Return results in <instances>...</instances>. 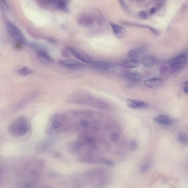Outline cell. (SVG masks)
<instances>
[{"label":"cell","instance_id":"35","mask_svg":"<svg viewBox=\"0 0 188 188\" xmlns=\"http://www.w3.org/2000/svg\"><path fill=\"white\" fill-rule=\"evenodd\" d=\"M119 1L120 5L122 6V8H124L125 9H127V6H126V5L125 3L124 0H119Z\"/></svg>","mask_w":188,"mask_h":188},{"label":"cell","instance_id":"11","mask_svg":"<svg viewBox=\"0 0 188 188\" xmlns=\"http://www.w3.org/2000/svg\"><path fill=\"white\" fill-rule=\"evenodd\" d=\"M37 55L38 59L44 64H54V59L51 57L45 50L41 49L37 51Z\"/></svg>","mask_w":188,"mask_h":188},{"label":"cell","instance_id":"4","mask_svg":"<svg viewBox=\"0 0 188 188\" xmlns=\"http://www.w3.org/2000/svg\"><path fill=\"white\" fill-rule=\"evenodd\" d=\"M30 131V125L27 119L24 117L17 118L8 127V132L16 138L26 136Z\"/></svg>","mask_w":188,"mask_h":188},{"label":"cell","instance_id":"3","mask_svg":"<svg viewBox=\"0 0 188 188\" xmlns=\"http://www.w3.org/2000/svg\"><path fill=\"white\" fill-rule=\"evenodd\" d=\"M70 128V120L68 114L56 113L50 116L46 133L49 135H55Z\"/></svg>","mask_w":188,"mask_h":188},{"label":"cell","instance_id":"1","mask_svg":"<svg viewBox=\"0 0 188 188\" xmlns=\"http://www.w3.org/2000/svg\"><path fill=\"white\" fill-rule=\"evenodd\" d=\"M71 128L81 134H95L100 128V119L98 114L89 111H73L68 114Z\"/></svg>","mask_w":188,"mask_h":188},{"label":"cell","instance_id":"2","mask_svg":"<svg viewBox=\"0 0 188 188\" xmlns=\"http://www.w3.org/2000/svg\"><path fill=\"white\" fill-rule=\"evenodd\" d=\"M67 101L70 104L93 107L103 110L109 109L110 107L101 98L83 91H77L71 94Z\"/></svg>","mask_w":188,"mask_h":188},{"label":"cell","instance_id":"16","mask_svg":"<svg viewBox=\"0 0 188 188\" xmlns=\"http://www.w3.org/2000/svg\"><path fill=\"white\" fill-rule=\"evenodd\" d=\"M123 76L127 79L131 80L132 82H140L142 80V77L141 73L137 72H129L125 73Z\"/></svg>","mask_w":188,"mask_h":188},{"label":"cell","instance_id":"28","mask_svg":"<svg viewBox=\"0 0 188 188\" xmlns=\"http://www.w3.org/2000/svg\"><path fill=\"white\" fill-rule=\"evenodd\" d=\"M151 165L149 162L146 163V164H145L144 165H143L141 167V168L140 172L141 173H145L147 172L150 170V168H151Z\"/></svg>","mask_w":188,"mask_h":188},{"label":"cell","instance_id":"15","mask_svg":"<svg viewBox=\"0 0 188 188\" xmlns=\"http://www.w3.org/2000/svg\"><path fill=\"white\" fill-rule=\"evenodd\" d=\"M141 63L143 66L147 68H151L154 67L157 63L156 58L152 55H146L143 57Z\"/></svg>","mask_w":188,"mask_h":188},{"label":"cell","instance_id":"34","mask_svg":"<svg viewBox=\"0 0 188 188\" xmlns=\"http://www.w3.org/2000/svg\"><path fill=\"white\" fill-rule=\"evenodd\" d=\"M183 91L184 93L188 94V82H186L184 84Z\"/></svg>","mask_w":188,"mask_h":188},{"label":"cell","instance_id":"8","mask_svg":"<svg viewBox=\"0 0 188 188\" xmlns=\"http://www.w3.org/2000/svg\"><path fill=\"white\" fill-rule=\"evenodd\" d=\"M77 22L84 27H91L97 22H101L98 16H93L87 14H82L77 18Z\"/></svg>","mask_w":188,"mask_h":188},{"label":"cell","instance_id":"7","mask_svg":"<svg viewBox=\"0 0 188 188\" xmlns=\"http://www.w3.org/2000/svg\"><path fill=\"white\" fill-rule=\"evenodd\" d=\"M187 60V57L185 54H180L177 57L171 59L168 64L170 66V69L172 72H177L181 69Z\"/></svg>","mask_w":188,"mask_h":188},{"label":"cell","instance_id":"10","mask_svg":"<svg viewBox=\"0 0 188 188\" xmlns=\"http://www.w3.org/2000/svg\"><path fill=\"white\" fill-rule=\"evenodd\" d=\"M153 120L155 123L162 125H170L174 123L172 118L165 114H161L154 117Z\"/></svg>","mask_w":188,"mask_h":188},{"label":"cell","instance_id":"33","mask_svg":"<svg viewBox=\"0 0 188 188\" xmlns=\"http://www.w3.org/2000/svg\"><path fill=\"white\" fill-rule=\"evenodd\" d=\"M1 6L3 7V9L7 11L9 9V7H8V5L7 4V2L6 0H1Z\"/></svg>","mask_w":188,"mask_h":188},{"label":"cell","instance_id":"14","mask_svg":"<svg viewBox=\"0 0 188 188\" xmlns=\"http://www.w3.org/2000/svg\"><path fill=\"white\" fill-rule=\"evenodd\" d=\"M162 79L159 78H152L146 80L144 85L148 88H156L161 86L162 84Z\"/></svg>","mask_w":188,"mask_h":188},{"label":"cell","instance_id":"31","mask_svg":"<svg viewBox=\"0 0 188 188\" xmlns=\"http://www.w3.org/2000/svg\"><path fill=\"white\" fill-rule=\"evenodd\" d=\"M137 144L136 141H132L130 143V149L132 151H134L137 149Z\"/></svg>","mask_w":188,"mask_h":188},{"label":"cell","instance_id":"17","mask_svg":"<svg viewBox=\"0 0 188 188\" xmlns=\"http://www.w3.org/2000/svg\"><path fill=\"white\" fill-rule=\"evenodd\" d=\"M59 64L62 67L67 68H75L82 65V64L75 59H66L61 60L59 61Z\"/></svg>","mask_w":188,"mask_h":188},{"label":"cell","instance_id":"12","mask_svg":"<svg viewBox=\"0 0 188 188\" xmlns=\"http://www.w3.org/2000/svg\"><path fill=\"white\" fill-rule=\"evenodd\" d=\"M38 95V93L34 92V93H32L31 94L28 95L26 98L21 100L20 102H18V104H16V106L14 107V110H18L19 109L22 108L23 106H24L26 104L34 100L35 99H36Z\"/></svg>","mask_w":188,"mask_h":188},{"label":"cell","instance_id":"9","mask_svg":"<svg viewBox=\"0 0 188 188\" xmlns=\"http://www.w3.org/2000/svg\"><path fill=\"white\" fill-rule=\"evenodd\" d=\"M126 102L127 106L130 109H146L148 107V104L147 103L138 100L127 99Z\"/></svg>","mask_w":188,"mask_h":188},{"label":"cell","instance_id":"30","mask_svg":"<svg viewBox=\"0 0 188 188\" xmlns=\"http://www.w3.org/2000/svg\"><path fill=\"white\" fill-rule=\"evenodd\" d=\"M110 138L113 141H116L119 138V134L116 131H113L110 134Z\"/></svg>","mask_w":188,"mask_h":188},{"label":"cell","instance_id":"20","mask_svg":"<svg viewBox=\"0 0 188 188\" xmlns=\"http://www.w3.org/2000/svg\"><path fill=\"white\" fill-rule=\"evenodd\" d=\"M53 143H54V140L51 139H46V140H45L43 141L42 142H41L37 146L36 149L39 152H43L50 147V146H51Z\"/></svg>","mask_w":188,"mask_h":188},{"label":"cell","instance_id":"21","mask_svg":"<svg viewBox=\"0 0 188 188\" xmlns=\"http://www.w3.org/2000/svg\"><path fill=\"white\" fill-rule=\"evenodd\" d=\"M92 64L95 67L100 68L102 69H105V70L113 68L114 66H115V64H113L107 62L102 61L93 62V64Z\"/></svg>","mask_w":188,"mask_h":188},{"label":"cell","instance_id":"24","mask_svg":"<svg viewBox=\"0 0 188 188\" xmlns=\"http://www.w3.org/2000/svg\"><path fill=\"white\" fill-rule=\"evenodd\" d=\"M178 140L182 145H186L188 144V135L187 134L180 132L178 134Z\"/></svg>","mask_w":188,"mask_h":188},{"label":"cell","instance_id":"5","mask_svg":"<svg viewBox=\"0 0 188 188\" xmlns=\"http://www.w3.org/2000/svg\"><path fill=\"white\" fill-rule=\"evenodd\" d=\"M7 31L12 38L17 43L24 44L26 43V39L23 33L18 28L12 23L8 22L6 24Z\"/></svg>","mask_w":188,"mask_h":188},{"label":"cell","instance_id":"25","mask_svg":"<svg viewBox=\"0 0 188 188\" xmlns=\"http://www.w3.org/2000/svg\"><path fill=\"white\" fill-rule=\"evenodd\" d=\"M83 145V144L80 141L74 142L71 144V150L73 152H78L81 149Z\"/></svg>","mask_w":188,"mask_h":188},{"label":"cell","instance_id":"37","mask_svg":"<svg viewBox=\"0 0 188 188\" xmlns=\"http://www.w3.org/2000/svg\"><path fill=\"white\" fill-rule=\"evenodd\" d=\"M50 1H51V3H56V4L57 2V1L58 0H49Z\"/></svg>","mask_w":188,"mask_h":188},{"label":"cell","instance_id":"6","mask_svg":"<svg viewBox=\"0 0 188 188\" xmlns=\"http://www.w3.org/2000/svg\"><path fill=\"white\" fill-rule=\"evenodd\" d=\"M66 49L73 56L76 57L77 59H79L82 62L88 64H93V61L89 54H87L85 52L81 50L77 49L76 48H73L71 46H67Z\"/></svg>","mask_w":188,"mask_h":188},{"label":"cell","instance_id":"38","mask_svg":"<svg viewBox=\"0 0 188 188\" xmlns=\"http://www.w3.org/2000/svg\"><path fill=\"white\" fill-rule=\"evenodd\" d=\"M51 188V187H50V186H46V187H45V188Z\"/></svg>","mask_w":188,"mask_h":188},{"label":"cell","instance_id":"23","mask_svg":"<svg viewBox=\"0 0 188 188\" xmlns=\"http://www.w3.org/2000/svg\"><path fill=\"white\" fill-rule=\"evenodd\" d=\"M126 24H129L130 25H132L134 27H136L139 28H147L148 29L150 30L151 32L153 33V34L156 35V36H158L160 34V32L157 29L154 28L152 27H150L149 25H143V24H136V23H126Z\"/></svg>","mask_w":188,"mask_h":188},{"label":"cell","instance_id":"29","mask_svg":"<svg viewBox=\"0 0 188 188\" xmlns=\"http://www.w3.org/2000/svg\"><path fill=\"white\" fill-rule=\"evenodd\" d=\"M169 70H170V66L168 64H163L159 68V70L161 73H165L168 72Z\"/></svg>","mask_w":188,"mask_h":188},{"label":"cell","instance_id":"19","mask_svg":"<svg viewBox=\"0 0 188 188\" xmlns=\"http://www.w3.org/2000/svg\"><path fill=\"white\" fill-rule=\"evenodd\" d=\"M144 51V48H134L132 50H130L127 53V56L130 59H137L140 56L141 54Z\"/></svg>","mask_w":188,"mask_h":188},{"label":"cell","instance_id":"36","mask_svg":"<svg viewBox=\"0 0 188 188\" xmlns=\"http://www.w3.org/2000/svg\"><path fill=\"white\" fill-rule=\"evenodd\" d=\"M156 11V9L155 8H152V9L150 11V13L151 14H153Z\"/></svg>","mask_w":188,"mask_h":188},{"label":"cell","instance_id":"26","mask_svg":"<svg viewBox=\"0 0 188 188\" xmlns=\"http://www.w3.org/2000/svg\"><path fill=\"white\" fill-rule=\"evenodd\" d=\"M18 73L21 75L25 76L31 74L33 73V70L28 67H24L22 68H20L18 71Z\"/></svg>","mask_w":188,"mask_h":188},{"label":"cell","instance_id":"13","mask_svg":"<svg viewBox=\"0 0 188 188\" xmlns=\"http://www.w3.org/2000/svg\"><path fill=\"white\" fill-rule=\"evenodd\" d=\"M114 34L119 39L123 38L126 34V31L125 28L120 26V25L116 24L113 23H110Z\"/></svg>","mask_w":188,"mask_h":188},{"label":"cell","instance_id":"27","mask_svg":"<svg viewBox=\"0 0 188 188\" xmlns=\"http://www.w3.org/2000/svg\"><path fill=\"white\" fill-rule=\"evenodd\" d=\"M56 5L60 9L63 10L64 11L68 12V8L67 7V3L64 0H58L56 3Z\"/></svg>","mask_w":188,"mask_h":188},{"label":"cell","instance_id":"18","mask_svg":"<svg viewBox=\"0 0 188 188\" xmlns=\"http://www.w3.org/2000/svg\"><path fill=\"white\" fill-rule=\"evenodd\" d=\"M141 62L137 59H130L120 63V66L127 68H136L140 66Z\"/></svg>","mask_w":188,"mask_h":188},{"label":"cell","instance_id":"32","mask_svg":"<svg viewBox=\"0 0 188 188\" xmlns=\"http://www.w3.org/2000/svg\"><path fill=\"white\" fill-rule=\"evenodd\" d=\"M138 16L140 18L142 19H146L148 18V14L145 11H141L138 13Z\"/></svg>","mask_w":188,"mask_h":188},{"label":"cell","instance_id":"22","mask_svg":"<svg viewBox=\"0 0 188 188\" xmlns=\"http://www.w3.org/2000/svg\"><path fill=\"white\" fill-rule=\"evenodd\" d=\"M35 182L33 180H24L19 181L17 183L18 188H34L35 187Z\"/></svg>","mask_w":188,"mask_h":188}]
</instances>
